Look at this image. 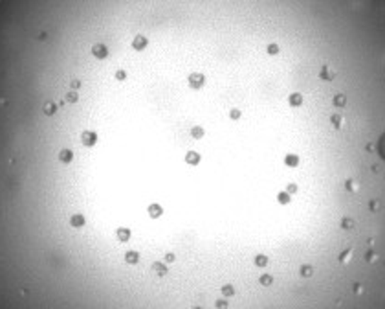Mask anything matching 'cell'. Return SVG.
Instances as JSON below:
<instances>
[{
  "label": "cell",
  "mask_w": 385,
  "mask_h": 309,
  "mask_svg": "<svg viewBox=\"0 0 385 309\" xmlns=\"http://www.w3.org/2000/svg\"><path fill=\"white\" fill-rule=\"evenodd\" d=\"M380 154L385 159V137L380 140Z\"/></svg>",
  "instance_id": "6da1fadb"
}]
</instances>
